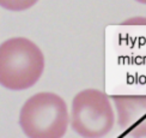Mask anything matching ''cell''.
<instances>
[{
    "instance_id": "6",
    "label": "cell",
    "mask_w": 146,
    "mask_h": 138,
    "mask_svg": "<svg viewBox=\"0 0 146 138\" xmlns=\"http://www.w3.org/2000/svg\"><path fill=\"white\" fill-rule=\"evenodd\" d=\"M137 3H139V4H143V5H146V0H135Z\"/></svg>"
},
{
    "instance_id": "1",
    "label": "cell",
    "mask_w": 146,
    "mask_h": 138,
    "mask_svg": "<svg viewBox=\"0 0 146 138\" xmlns=\"http://www.w3.org/2000/svg\"><path fill=\"white\" fill-rule=\"evenodd\" d=\"M46 69L44 54L34 41L11 37L0 43V85L12 91L33 88Z\"/></svg>"
},
{
    "instance_id": "5",
    "label": "cell",
    "mask_w": 146,
    "mask_h": 138,
    "mask_svg": "<svg viewBox=\"0 0 146 138\" xmlns=\"http://www.w3.org/2000/svg\"><path fill=\"white\" fill-rule=\"evenodd\" d=\"M38 0H0V7L11 12H23L31 9Z\"/></svg>"
},
{
    "instance_id": "3",
    "label": "cell",
    "mask_w": 146,
    "mask_h": 138,
    "mask_svg": "<svg viewBox=\"0 0 146 138\" xmlns=\"http://www.w3.org/2000/svg\"><path fill=\"white\" fill-rule=\"evenodd\" d=\"M116 120L110 97L100 89L88 88L72 100L70 125L82 138H102L113 130Z\"/></svg>"
},
{
    "instance_id": "4",
    "label": "cell",
    "mask_w": 146,
    "mask_h": 138,
    "mask_svg": "<svg viewBox=\"0 0 146 138\" xmlns=\"http://www.w3.org/2000/svg\"><path fill=\"white\" fill-rule=\"evenodd\" d=\"M116 123L133 138L146 137V95L114 96Z\"/></svg>"
},
{
    "instance_id": "2",
    "label": "cell",
    "mask_w": 146,
    "mask_h": 138,
    "mask_svg": "<svg viewBox=\"0 0 146 138\" xmlns=\"http://www.w3.org/2000/svg\"><path fill=\"white\" fill-rule=\"evenodd\" d=\"M18 121L28 138H62L70 126V111L60 95L41 91L23 103Z\"/></svg>"
}]
</instances>
